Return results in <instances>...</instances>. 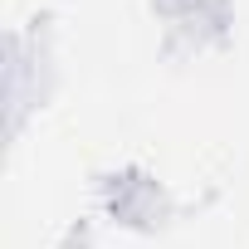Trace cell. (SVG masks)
Returning a JSON list of instances; mask_svg holds the SVG:
<instances>
[{
    "instance_id": "1",
    "label": "cell",
    "mask_w": 249,
    "mask_h": 249,
    "mask_svg": "<svg viewBox=\"0 0 249 249\" xmlns=\"http://www.w3.org/2000/svg\"><path fill=\"white\" fill-rule=\"evenodd\" d=\"M107 210L117 215V225H132V230H157L171 210L166 191L152 181V176H122L112 191H107Z\"/></svg>"
}]
</instances>
